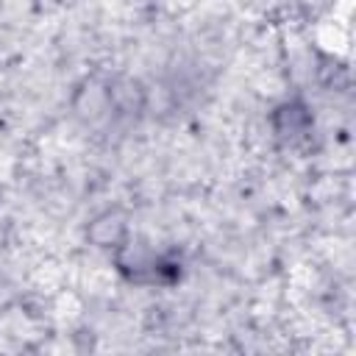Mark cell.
I'll list each match as a JSON object with an SVG mask.
<instances>
[{
  "label": "cell",
  "mask_w": 356,
  "mask_h": 356,
  "mask_svg": "<svg viewBox=\"0 0 356 356\" xmlns=\"http://www.w3.org/2000/svg\"><path fill=\"white\" fill-rule=\"evenodd\" d=\"M89 236L95 239L97 248H122L125 236H128V222L117 209L103 211L100 217H95V222L89 225Z\"/></svg>",
  "instance_id": "1"
},
{
  "label": "cell",
  "mask_w": 356,
  "mask_h": 356,
  "mask_svg": "<svg viewBox=\"0 0 356 356\" xmlns=\"http://www.w3.org/2000/svg\"><path fill=\"white\" fill-rule=\"evenodd\" d=\"M273 125H275V134L278 136H289V139H298L309 131L312 125V117H309V108L303 103H281L273 114Z\"/></svg>",
  "instance_id": "2"
}]
</instances>
